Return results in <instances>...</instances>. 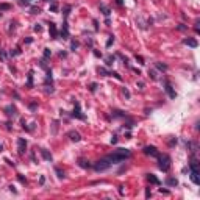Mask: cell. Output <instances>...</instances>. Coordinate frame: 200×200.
Listing matches in <instances>:
<instances>
[{"label": "cell", "mask_w": 200, "mask_h": 200, "mask_svg": "<svg viewBox=\"0 0 200 200\" xmlns=\"http://www.w3.org/2000/svg\"><path fill=\"white\" fill-rule=\"evenodd\" d=\"M74 105H75V108H74V113H72V116H74V117H77V119H81V121H85L86 117L81 114V109H80V103H78V102H75Z\"/></svg>", "instance_id": "277c9868"}, {"label": "cell", "mask_w": 200, "mask_h": 200, "mask_svg": "<svg viewBox=\"0 0 200 200\" xmlns=\"http://www.w3.org/2000/svg\"><path fill=\"white\" fill-rule=\"evenodd\" d=\"M149 75H150V77H152V78H153V80H155V78H156V75H155V71H149Z\"/></svg>", "instance_id": "4316f807"}, {"label": "cell", "mask_w": 200, "mask_h": 200, "mask_svg": "<svg viewBox=\"0 0 200 200\" xmlns=\"http://www.w3.org/2000/svg\"><path fill=\"white\" fill-rule=\"evenodd\" d=\"M27 2H30V0H22V3H27Z\"/></svg>", "instance_id": "d6a6232c"}, {"label": "cell", "mask_w": 200, "mask_h": 200, "mask_svg": "<svg viewBox=\"0 0 200 200\" xmlns=\"http://www.w3.org/2000/svg\"><path fill=\"white\" fill-rule=\"evenodd\" d=\"M2 150H3V147H2V144H0V152H2Z\"/></svg>", "instance_id": "836d02e7"}, {"label": "cell", "mask_w": 200, "mask_h": 200, "mask_svg": "<svg viewBox=\"0 0 200 200\" xmlns=\"http://www.w3.org/2000/svg\"><path fill=\"white\" fill-rule=\"evenodd\" d=\"M50 55H52V52H50V49H44V58H49Z\"/></svg>", "instance_id": "d6986e66"}, {"label": "cell", "mask_w": 200, "mask_h": 200, "mask_svg": "<svg viewBox=\"0 0 200 200\" xmlns=\"http://www.w3.org/2000/svg\"><path fill=\"white\" fill-rule=\"evenodd\" d=\"M147 180H149L150 183H153V185H159V180L156 178L153 174H149V175H147Z\"/></svg>", "instance_id": "4fadbf2b"}, {"label": "cell", "mask_w": 200, "mask_h": 200, "mask_svg": "<svg viewBox=\"0 0 200 200\" xmlns=\"http://www.w3.org/2000/svg\"><path fill=\"white\" fill-rule=\"evenodd\" d=\"M0 17H2V13H0Z\"/></svg>", "instance_id": "e575fe53"}, {"label": "cell", "mask_w": 200, "mask_h": 200, "mask_svg": "<svg viewBox=\"0 0 200 200\" xmlns=\"http://www.w3.org/2000/svg\"><path fill=\"white\" fill-rule=\"evenodd\" d=\"M35 31H38V33H41V31H42V27H41V25H39V24H36V25H35Z\"/></svg>", "instance_id": "44dd1931"}, {"label": "cell", "mask_w": 200, "mask_h": 200, "mask_svg": "<svg viewBox=\"0 0 200 200\" xmlns=\"http://www.w3.org/2000/svg\"><path fill=\"white\" fill-rule=\"evenodd\" d=\"M11 8V6L8 5V3H2V5H0V9H9Z\"/></svg>", "instance_id": "ffe728a7"}, {"label": "cell", "mask_w": 200, "mask_h": 200, "mask_svg": "<svg viewBox=\"0 0 200 200\" xmlns=\"http://www.w3.org/2000/svg\"><path fill=\"white\" fill-rule=\"evenodd\" d=\"M111 142H113V144H116V142H117V138H116V136H113V138H111Z\"/></svg>", "instance_id": "4dcf8cb0"}, {"label": "cell", "mask_w": 200, "mask_h": 200, "mask_svg": "<svg viewBox=\"0 0 200 200\" xmlns=\"http://www.w3.org/2000/svg\"><path fill=\"white\" fill-rule=\"evenodd\" d=\"M183 42H185L186 45H189V47H194V49L197 47V41H195V39H192V38H188V39H185Z\"/></svg>", "instance_id": "8fae6325"}, {"label": "cell", "mask_w": 200, "mask_h": 200, "mask_svg": "<svg viewBox=\"0 0 200 200\" xmlns=\"http://www.w3.org/2000/svg\"><path fill=\"white\" fill-rule=\"evenodd\" d=\"M95 88H97V85H95V83H92V85H91V88H89V89H91V91L94 92V91H95Z\"/></svg>", "instance_id": "83f0119b"}, {"label": "cell", "mask_w": 200, "mask_h": 200, "mask_svg": "<svg viewBox=\"0 0 200 200\" xmlns=\"http://www.w3.org/2000/svg\"><path fill=\"white\" fill-rule=\"evenodd\" d=\"M144 153L145 155H152V156H158V150H156L155 145H147V147H144Z\"/></svg>", "instance_id": "ba28073f"}, {"label": "cell", "mask_w": 200, "mask_h": 200, "mask_svg": "<svg viewBox=\"0 0 200 200\" xmlns=\"http://www.w3.org/2000/svg\"><path fill=\"white\" fill-rule=\"evenodd\" d=\"M150 195H152V192H150V189L147 188V191H145V197H150Z\"/></svg>", "instance_id": "f546056e"}, {"label": "cell", "mask_w": 200, "mask_h": 200, "mask_svg": "<svg viewBox=\"0 0 200 200\" xmlns=\"http://www.w3.org/2000/svg\"><path fill=\"white\" fill-rule=\"evenodd\" d=\"M49 31H50V38H58V30H56V25L53 24V22H50L49 24Z\"/></svg>", "instance_id": "9c48e42d"}, {"label": "cell", "mask_w": 200, "mask_h": 200, "mask_svg": "<svg viewBox=\"0 0 200 200\" xmlns=\"http://www.w3.org/2000/svg\"><path fill=\"white\" fill-rule=\"evenodd\" d=\"M164 89H166V92H167V95H169L171 99H175V97H177L174 88H172V85H171L169 81H164Z\"/></svg>", "instance_id": "5b68a950"}, {"label": "cell", "mask_w": 200, "mask_h": 200, "mask_svg": "<svg viewBox=\"0 0 200 200\" xmlns=\"http://www.w3.org/2000/svg\"><path fill=\"white\" fill-rule=\"evenodd\" d=\"M61 36H63V39H67L69 38V28H67V24H66V22H64V25H63Z\"/></svg>", "instance_id": "7c38bea8"}, {"label": "cell", "mask_w": 200, "mask_h": 200, "mask_svg": "<svg viewBox=\"0 0 200 200\" xmlns=\"http://www.w3.org/2000/svg\"><path fill=\"white\" fill-rule=\"evenodd\" d=\"M166 183H167L169 186H177V185H178L177 178H167V180H166Z\"/></svg>", "instance_id": "5bb4252c"}, {"label": "cell", "mask_w": 200, "mask_h": 200, "mask_svg": "<svg viewBox=\"0 0 200 200\" xmlns=\"http://www.w3.org/2000/svg\"><path fill=\"white\" fill-rule=\"evenodd\" d=\"M39 152H41V155H42V158H44V159H45V161H52V159H53V156H52V153H49V152H47V150H45V149H41V150H39Z\"/></svg>", "instance_id": "30bf717a"}, {"label": "cell", "mask_w": 200, "mask_h": 200, "mask_svg": "<svg viewBox=\"0 0 200 200\" xmlns=\"http://www.w3.org/2000/svg\"><path fill=\"white\" fill-rule=\"evenodd\" d=\"M111 61H114V58H113V56H109V58H106V64H108V66H111Z\"/></svg>", "instance_id": "484cf974"}, {"label": "cell", "mask_w": 200, "mask_h": 200, "mask_svg": "<svg viewBox=\"0 0 200 200\" xmlns=\"http://www.w3.org/2000/svg\"><path fill=\"white\" fill-rule=\"evenodd\" d=\"M158 166H159V169H161L163 172H167L169 169H171V163H172V159H171V156L169 155H159L158 153Z\"/></svg>", "instance_id": "7a4b0ae2"}, {"label": "cell", "mask_w": 200, "mask_h": 200, "mask_svg": "<svg viewBox=\"0 0 200 200\" xmlns=\"http://www.w3.org/2000/svg\"><path fill=\"white\" fill-rule=\"evenodd\" d=\"M55 172H56V175H58V178H64V174L61 172V169L56 167V169H55Z\"/></svg>", "instance_id": "ac0fdd59"}, {"label": "cell", "mask_w": 200, "mask_h": 200, "mask_svg": "<svg viewBox=\"0 0 200 200\" xmlns=\"http://www.w3.org/2000/svg\"><path fill=\"white\" fill-rule=\"evenodd\" d=\"M156 67H158V69H163V71H166V69H167V66H164V64H161V63H158V64H156Z\"/></svg>", "instance_id": "603a6c76"}, {"label": "cell", "mask_w": 200, "mask_h": 200, "mask_svg": "<svg viewBox=\"0 0 200 200\" xmlns=\"http://www.w3.org/2000/svg\"><path fill=\"white\" fill-rule=\"evenodd\" d=\"M100 9L103 11V14H105V16H109V9H108V6H105V5H100Z\"/></svg>", "instance_id": "2e32d148"}, {"label": "cell", "mask_w": 200, "mask_h": 200, "mask_svg": "<svg viewBox=\"0 0 200 200\" xmlns=\"http://www.w3.org/2000/svg\"><path fill=\"white\" fill-rule=\"evenodd\" d=\"M117 2V5H122V0H116Z\"/></svg>", "instance_id": "1f68e13d"}, {"label": "cell", "mask_w": 200, "mask_h": 200, "mask_svg": "<svg viewBox=\"0 0 200 200\" xmlns=\"http://www.w3.org/2000/svg\"><path fill=\"white\" fill-rule=\"evenodd\" d=\"M78 164L81 166V167H89V166H91L88 161H86V159H83V158H80V159H78Z\"/></svg>", "instance_id": "9a60e30c"}, {"label": "cell", "mask_w": 200, "mask_h": 200, "mask_svg": "<svg viewBox=\"0 0 200 200\" xmlns=\"http://www.w3.org/2000/svg\"><path fill=\"white\" fill-rule=\"evenodd\" d=\"M77 47H78V42H75V41H72V44H71V49H72V50H75Z\"/></svg>", "instance_id": "cb8c5ba5"}, {"label": "cell", "mask_w": 200, "mask_h": 200, "mask_svg": "<svg viewBox=\"0 0 200 200\" xmlns=\"http://www.w3.org/2000/svg\"><path fill=\"white\" fill-rule=\"evenodd\" d=\"M113 42H114V38H113V36H109V39H108V42H106V47H109V45L113 44Z\"/></svg>", "instance_id": "7402d4cb"}, {"label": "cell", "mask_w": 200, "mask_h": 200, "mask_svg": "<svg viewBox=\"0 0 200 200\" xmlns=\"http://www.w3.org/2000/svg\"><path fill=\"white\" fill-rule=\"evenodd\" d=\"M27 86H28V88H31V86H33V74H31V72L28 74V85H27Z\"/></svg>", "instance_id": "e0dca14e"}, {"label": "cell", "mask_w": 200, "mask_h": 200, "mask_svg": "<svg viewBox=\"0 0 200 200\" xmlns=\"http://www.w3.org/2000/svg\"><path fill=\"white\" fill-rule=\"evenodd\" d=\"M67 138L71 139V141H75V142H78L80 139H81V136H80V133L77 131V130H71V131L67 133Z\"/></svg>", "instance_id": "8992f818"}, {"label": "cell", "mask_w": 200, "mask_h": 200, "mask_svg": "<svg viewBox=\"0 0 200 200\" xmlns=\"http://www.w3.org/2000/svg\"><path fill=\"white\" fill-rule=\"evenodd\" d=\"M189 169H191V180L194 185H200V180H199V164L195 159H192L189 163Z\"/></svg>", "instance_id": "3957f363"}, {"label": "cell", "mask_w": 200, "mask_h": 200, "mask_svg": "<svg viewBox=\"0 0 200 200\" xmlns=\"http://www.w3.org/2000/svg\"><path fill=\"white\" fill-rule=\"evenodd\" d=\"M25 149H27V141L24 138H19L17 139V150H19V153H25Z\"/></svg>", "instance_id": "52a82bcc"}, {"label": "cell", "mask_w": 200, "mask_h": 200, "mask_svg": "<svg viewBox=\"0 0 200 200\" xmlns=\"http://www.w3.org/2000/svg\"><path fill=\"white\" fill-rule=\"evenodd\" d=\"M0 56H2V59H5L6 58V55H5V52H3L2 49H0Z\"/></svg>", "instance_id": "f1b7e54d"}, {"label": "cell", "mask_w": 200, "mask_h": 200, "mask_svg": "<svg viewBox=\"0 0 200 200\" xmlns=\"http://www.w3.org/2000/svg\"><path fill=\"white\" fill-rule=\"evenodd\" d=\"M130 156H131V152H130L128 149H117V150H114L113 153H109V155L100 158L99 161H95L92 167H94L95 172H103V171H106L108 167H111L113 164H119V163L128 159Z\"/></svg>", "instance_id": "6da1fadb"}, {"label": "cell", "mask_w": 200, "mask_h": 200, "mask_svg": "<svg viewBox=\"0 0 200 200\" xmlns=\"http://www.w3.org/2000/svg\"><path fill=\"white\" fill-rule=\"evenodd\" d=\"M50 9H52V11L55 13L56 9H58V5H56V3H52V6H50Z\"/></svg>", "instance_id": "d4e9b609"}]
</instances>
